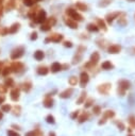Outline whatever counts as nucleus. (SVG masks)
I'll return each mask as SVG.
<instances>
[{"label": "nucleus", "mask_w": 135, "mask_h": 136, "mask_svg": "<svg viewBox=\"0 0 135 136\" xmlns=\"http://www.w3.org/2000/svg\"><path fill=\"white\" fill-rule=\"evenodd\" d=\"M102 87L99 88V91H102V92H104V91H108V89L110 88V85L109 84H104V85H101Z\"/></svg>", "instance_id": "29"}, {"label": "nucleus", "mask_w": 135, "mask_h": 136, "mask_svg": "<svg viewBox=\"0 0 135 136\" xmlns=\"http://www.w3.org/2000/svg\"><path fill=\"white\" fill-rule=\"evenodd\" d=\"M6 85H8V86H13V80L12 79H8V80H6Z\"/></svg>", "instance_id": "39"}, {"label": "nucleus", "mask_w": 135, "mask_h": 136, "mask_svg": "<svg viewBox=\"0 0 135 136\" xmlns=\"http://www.w3.org/2000/svg\"><path fill=\"white\" fill-rule=\"evenodd\" d=\"M1 2H2V0H0V3H1Z\"/></svg>", "instance_id": "50"}, {"label": "nucleus", "mask_w": 135, "mask_h": 136, "mask_svg": "<svg viewBox=\"0 0 135 136\" xmlns=\"http://www.w3.org/2000/svg\"><path fill=\"white\" fill-rule=\"evenodd\" d=\"M110 3H111V0H101V1L98 3V5H99V6H102V8H104V6H108Z\"/></svg>", "instance_id": "26"}, {"label": "nucleus", "mask_w": 135, "mask_h": 136, "mask_svg": "<svg viewBox=\"0 0 135 136\" xmlns=\"http://www.w3.org/2000/svg\"><path fill=\"white\" fill-rule=\"evenodd\" d=\"M37 38V33L36 32H33V33L31 34V39L32 41H34V39H36Z\"/></svg>", "instance_id": "41"}, {"label": "nucleus", "mask_w": 135, "mask_h": 136, "mask_svg": "<svg viewBox=\"0 0 135 136\" xmlns=\"http://www.w3.org/2000/svg\"><path fill=\"white\" fill-rule=\"evenodd\" d=\"M87 30L90 32H98L99 31V27L95 23H88L87 24Z\"/></svg>", "instance_id": "16"}, {"label": "nucleus", "mask_w": 135, "mask_h": 136, "mask_svg": "<svg viewBox=\"0 0 135 136\" xmlns=\"http://www.w3.org/2000/svg\"><path fill=\"white\" fill-rule=\"evenodd\" d=\"M35 21L36 23H44L45 21H46V19H47V16H46V12L44 10H41L40 12H38V14H37V16L35 17Z\"/></svg>", "instance_id": "5"}, {"label": "nucleus", "mask_w": 135, "mask_h": 136, "mask_svg": "<svg viewBox=\"0 0 135 136\" xmlns=\"http://www.w3.org/2000/svg\"><path fill=\"white\" fill-rule=\"evenodd\" d=\"M101 67L103 68V69H105V70H110V69H113V68H114L113 64H112L111 62H110V61H105L104 63H102Z\"/></svg>", "instance_id": "15"}, {"label": "nucleus", "mask_w": 135, "mask_h": 136, "mask_svg": "<svg viewBox=\"0 0 135 136\" xmlns=\"http://www.w3.org/2000/svg\"><path fill=\"white\" fill-rule=\"evenodd\" d=\"M1 118H2V114L0 113V119H1Z\"/></svg>", "instance_id": "48"}, {"label": "nucleus", "mask_w": 135, "mask_h": 136, "mask_svg": "<svg viewBox=\"0 0 135 136\" xmlns=\"http://www.w3.org/2000/svg\"><path fill=\"white\" fill-rule=\"evenodd\" d=\"M23 51H24V49H23L22 47H19V48L15 49V50H14V51L12 52V54H11V59H12V60L19 59L20 56H22Z\"/></svg>", "instance_id": "3"}, {"label": "nucleus", "mask_w": 135, "mask_h": 136, "mask_svg": "<svg viewBox=\"0 0 135 136\" xmlns=\"http://www.w3.org/2000/svg\"><path fill=\"white\" fill-rule=\"evenodd\" d=\"M63 35L62 34H58V33H54V34H52L50 35L49 37L46 38V43H49V42H53V43H60V42H62L63 41Z\"/></svg>", "instance_id": "2"}, {"label": "nucleus", "mask_w": 135, "mask_h": 136, "mask_svg": "<svg viewBox=\"0 0 135 136\" xmlns=\"http://www.w3.org/2000/svg\"><path fill=\"white\" fill-rule=\"evenodd\" d=\"M46 23H47L49 26H54V24L56 23V19H55V17H50V18H48V19H46Z\"/></svg>", "instance_id": "24"}, {"label": "nucleus", "mask_w": 135, "mask_h": 136, "mask_svg": "<svg viewBox=\"0 0 135 136\" xmlns=\"http://www.w3.org/2000/svg\"><path fill=\"white\" fill-rule=\"evenodd\" d=\"M87 117H88V116H87V115H85V114H84V115L81 116V118H80V120H79V121H80V122H83V121H85V120L87 119Z\"/></svg>", "instance_id": "38"}, {"label": "nucleus", "mask_w": 135, "mask_h": 136, "mask_svg": "<svg viewBox=\"0 0 135 136\" xmlns=\"http://www.w3.org/2000/svg\"><path fill=\"white\" fill-rule=\"evenodd\" d=\"M119 87L122 88L123 91H125V89H128V88L130 87V82H128V81H126V80L120 81V82H119Z\"/></svg>", "instance_id": "18"}, {"label": "nucleus", "mask_w": 135, "mask_h": 136, "mask_svg": "<svg viewBox=\"0 0 135 136\" xmlns=\"http://www.w3.org/2000/svg\"><path fill=\"white\" fill-rule=\"evenodd\" d=\"M66 15L69 17V18H72L76 21H82L83 20V16L77 12V10H74L72 8H68L66 9Z\"/></svg>", "instance_id": "1"}, {"label": "nucleus", "mask_w": 135, "mask_h": 136, "mask_svg": "<svg viewBox=\"0 0 135 136\" xmlns=\"http://www.w3.org/2000/svg\"><path fill=\"white\" fill-rule=\"evenodd\" d=\"M35 2H40V1H43V0H34Z\"/></svg>", "instance_id": "46"}, {"label": "nucleus", "mask_w": 135, "mask_h": 136, "mask_svg": "<svg viewBox=\"0 0 135 136\" xmlns=\"http://www.w3.org/2000/svg\"><path fill=\"white\" fill-rule=\"evenodd\" d=\"M88 80H90V78H88V74L86 72H82V73H81V81H80L81 87H84L85 85L87 84Z\"/></svg>", "instance_id": "9"}, {"label": "nucleus", "mask_w": 135, "mask_h": 136, "mask_svg": "<svg viewBox=\"0 0 135 136\" xmlns=\"http://www.w3.org/2000/svg\"><path fill=\"white\" fill-rule=\"evenodd\" d=\"M14 5H15V1H14V0H10V2L8 3V9L14 8Z\"/></svg>", "instance_id": "33"}, {"label": "nucleus", "mask_w": 135, "mask_h": 136, "mask_svg": "<svg viewBox=\"0 0 135 136\" xmlns=\"http://www.w3.org/2000/svg\"><path fill=\"white\" fill-rule=\"evenodd\" d=\"M64 46H65V47H68V48H71L72 47V43L71 42H65V43H64Z\"/></svg>", "instance_id": "37"}, {"label": "nucleus", "mask_w": 135, "mask_h": 136, "mask_svg": "<svg viewBox=\"0 0 135 136\" xmlns=\"http://www.w3.org/2000/svg\"><path fill=\"white\" fill-rule=\"evenodd\" d=\"M23 89L26 91H29L31 89V83H24L23 84Z\"/></svg>", "instance_id": "31"}, {"label": "nucleus", "mask_w": 135, "mask_h": 136, "mask_svg": "<svg viewBox=\"0 0 135 136\" xmlns=\"http://www.w3.org/2000/svg\"><path fill=\"white\" fill-rule=\"evenodd\" d=\"M99 59H100V55H99V53L98 52H94L93 54L90 55V64H97L98 63V61Z\"/></svg>", "instance_id": "11"}, {"label": "nucleus", "mask_w": 135, "mask_h": 136, "mask_svg": "<svg viewBox=\"0 0 135 136\" xmlns=\"http://www.w3.org/2000/svg\"><path fill=\"white\" fill-rule=\"evenodd\" d=\"M51 28H52V27H51V26H49V24H48V23L45 21V23L42 24V27H41V30H42V31H45V32H46V31H49V30L51 29Z\"/></svg>", "instance_id": "25"}, {"label": "nucleus", "mask_w": 135, "mask_h": 136, "mask_svg": "<svg viewBox=\"0 0 135 136\" xmlns=\"http://www.w3.org/2000/svg\"><path fill=\"white\" fill-rule=\"evenodd\" d=\"M121 47L119 45H112L109 47V53H112V54H116V53H119Z\"/></svg>", "instance_id": "7"}, {"label": "nucleus", "mask_w": 135, "mask_h": 136, "mask_svg": "<svg viewBox=\"0 0 135 136\" xmlns=\"http://www.w3.org/2000/svg\"><path fill=\"white\" fill-rule=\"evenodd\" d=\"M47 122H49V123H54V118H53V116L49 115V116L47 117Z\"/></svg>", "instance_id": "34"}, {"label": "nucleus", "mask_w": 135, "mask_h": 136, "mask_svg": "<svg viewBox=\"0 0 135 136\" xmlns=\"http://www.w3.org/2000/svg\"><path fill=\"white\" fill-rule=\"evenodd\" d=\"M19 28H20V23H14L13 26L10 28L9 32H10V33H12V34H14V33H16V32L19 30Z\"/></svg>", "instance_id": "17"}, {"label": "nucleus", "mask_w": 135, "mask_h": 136, "mask_svg": "<svg viewBox=\"0 0 135 136\" xmlns=\"http://www.w3.org/2000/svg\"><path fill=\"white\" fill-rule=\"evenodd\" d=\"M8 135L9 136H19V134H17V133H15V132H13V131H9Z\"/></svg>", "instance_id": "40"}, {"label": "nucleus", "mask_w": 135, "mask_h": 136, "mask_svg": "<svg viewBox=\"0 0 135 136\" xmlns=\"http://www.w3.org/2000/svg\"><path fill=\"white\" fill-rule=\"evenodd\" d=\"M99 112H100V107L96 106V107H95V113H96V114H99Z\"/></svg>", "instance_id": "42"}, {"label": "nucleus", "mask_w": 135, "mask_h": 136, "mask_svg": "<svg viewBox=\"0 0 135 136\" xmlns=\"http://www.w3.org/2000/svg\"><path fill=\"white\" fill-rule=\"evenodd\" d=\"M118 23L120 24V26H122V27L127 26L128 21H127V18H126V13L120 12V15L118 16Z\"/></svg>", "instance_id": "8"}, {"label": "nucleus", "mask_w": 135, "mask_h": 136, "mask_svg": "<svg viewBox=\"0 0 135 136\" xmlns=\"http://www.w3.org/2000/svg\"><path fill=\"white\" fill-rule=\"evenodd\" d=\"M65 23L66 26H68L69 28H71V29H77L78 28V23L76 20H73L72 18H65Z\"/></svg>", "instance_id": "6"}, {"label": "nucleus", "mask_w": 135, "mask_h": 136, "mask_svg": "<svg viewBox=\"0 0 135 136\" xmlns=\"http://www.w3.org/2000/svg\"><path fill=\"white\" fill-rule=\"evenodd\" d=\"M11 69H13L14 71H20V70H22L23 69V64L22 63H19V62H17V63H13V65L12 67H11Z\"/></svg>", "instance_id": "10"}, {"label": "nucleus", "mask_w": 135, "mask_h": 136, "mask_svg": "<svg viewBox=\"0 0 135 136\" xmlns=\"http://www.w3.org/2000/svg\"><path fill=\"white\" fill-rule=\"evenodd\" d=\"M35 3L34 0H23V4L26 6H32Z\"/></svg>", "instance_id": "27"}, {"label": "nucleus", "mask_w": 135, "mask_h": 136, "mask_svg": "<svg viewBox=\"0 0 135 136\" xmlns=\"http://www.w3.org/2000/svg\"><path fill=\"white\" fill-rule=\"evenodd\" d=\"M72 91H72V88L67 89V91H65L64 92H62V94L60 95V96H61V98H67V97H69V96L72 94Z\"/></svg>", "instance_id": "21"}, {"label": "nucleus", "mask_w": 135, "mask_h": 136, "mask_svg": "<svg viewBox=\"0 0 135 136\" xmlns=\"http://www.w3.org/2000/svg\"><path fill=\"white\" fill-rule=\"evenodd\" d=\"M120 15V12H113V13H109L108 15L105 16V20L106 23L112 24V23L114 21L115 18H118V16Z\"/></svg>", "instance_id": "4"}, {"label": "nucleus", "mask_w": 135, "mask_h": 136, "mask_svg": "<svg viewBox=\"0 0 135 136\" xmlns=\"http://www.w3.org/2000/svg\"><path fill=\"white\" fill-rule=\"evenodd\" d=\"M11 98H12L14 101H16V100L19 98V91L18 89H13V91H11Z\"/></svg>", "instance_id": "19"}, {"label": "nucleus", "mask_w": 135, "mask_h": 136, "mask_svg": "<svg viewBox=\"0 0 135 136\" xmlns=\"http://www.w3.org/2000/svg\"><path fill=\"white\" fill-rule=\"evenodd\" d=\"M129 1H132V2H135V0H129Z\"/></svg>", "instance_id": "49"}, {"label": "nucleus", "mask_w": 135, "mask_h": 136, "mask_svg": "<svg viewBox=\"0 0 135 136\" xmlns=\"http://www.w3.org/2000/svg\"><path fill=\"white\" fill-rule=\"evenodd\" d=\"M52 103H53L52 99H46L44 104H45V106H46V107H50V106H52Z\"/></svg>", "instance_id": "28"}, {"label": "nucleus", "mask_w": 135, "mask_h": 136, "mask_svg": "<svg viewBox=\"0 0 135 136\" xmlns=\"http://www.w3.org/2000/svg\"><path fill=\"white\" fill-rule=\"evenodd\" d=\"M37 9H38V8L32 9V10L30 11V12H29V13H28V16H29V17H30V18H31V19H34V18H35V17H36V16H35V14H36V12H37Z\"/></svg>", "instance_id": "23"}, {"label": "nucleus", "mask_w": 135, "mask_h": 136, "mask_svg": "<svg viewBox=\"0 0 135 136\" xmlns=\"http://www.w3.org/2000/svg\"><path fill=\"white\" fill-rule=\"evenodd\" d=\"M26 136H35V133L34 132H29V133H27Z\"/></svg>", "instance_id": "43"}, {"label": "nucleus", "mask_w": 135, "mask_h": 136, "mask_svg": "<svg viewBox=\"0 0 135 136\" xmlns=\"http://www.w3.org/2000/svg\"><path fill=\"white\" fill-rule=\"evenodd\" d=\"M69 84L70 85H76L77 84V78L76 77H70V79H69Z\"/></svg>", "instance_id": "30"}, {"label": "nucleus", "mask_w": 135, "mask_h": 136, "mask_svg": "<svg viewBox=\"0 0 135 136\" xmlns=\"http://www.w3.org/2000/svg\"><path fill=\"white\" fill-rule=\"evenodd\" d=\"M61 69H62V65L60 63H58V62L53 63L51 65V70L53 71V72H58V71H60Z\"/></svg>", "instance_id": "13"}, {"label": "nucleus", "mask_w": 135, "mask_h": 136, "mask_svg": "<svg viewBox=\"0 0 135 136\" xmlns=\"http://www.w3.org/2000/svg\"><path fill=\"white\" fill-rule=\"evenodd\" d=\"M78 116V112H76V113H73L72 115H71V118H76Z\"/></svg>", "instance_id": "44"}, {"label": "nucleus", "mask_w": 135, "mask_h": 136, "mask_svg": "<svg viewBox=\"0 0 135 136\" xmlns=\"http://www.w3.org/2000/svg\"><path fill=\"white\" fill-rule=\"evenodd\" d=\"M97 26H98L99 28H101V29H103L104 31L106 30V26H105L104 20H102V19H97Z\"/></svg>", "instance_id": "22"}, {"label": "nucleus", "mask_w": 135, "mask_h": 136, "mask_svg": "<svg viewBox=\"0 0 135 136\" xmlns=\"http://www.w3.org/2000/svg\"><path fill=\"white\" fill-rule=\"evenodd\" d=\"M10 110H11V106L10 105H3L2 106V111H3V112H9Z\"/></svg>", "instance_id": "36"}, {"label": "nucleus", "mask_w": 135, "mask_h": 136, "mask_svg": "<svg viewBox=\"0 0 135 136\" xmlns=\"http://www.w3.org/2000/svg\"><path fill=\"white\" fill-rule=\"evenodd\" d=\"M11 72V68L10 67H6V68H4V70H3V76H8V74Z\"/></svg>", "instance_id": "32"}, {"label": "nucleus", "mask_w": 135, "mask_h": 136, "mask_svg": "<svg viewBox=\"0 0 135 136\" xmlns=\"http://www.w3.org/2000/svg\"><path fill=\"white\" fill-rule=\"evenodd\" d=\"M44 56H45V53H44V51H42V50H37V51L34 53V58L37 61L43 60L44 59Z\"/></svg>", "instance_id": "14"}, {"label": "nucleus", "mask_w": 135, "mask_h": 136, "mask_svg": "<svg viewBox=\"0 0 135 136\" xmlns=\"http://www.w3.org/2000/svg\"><path fill=\"white\" fill-rule=\"evenodd\" d=\"M134 17H135V15H134Z\"/></svg>", "instance_id": "52"}, {"label": "nucleus", "mask_w": 135, "mask_h": 136, "mask_svg": "<svg viewBox=\"0 0 135 136\" xmlns=\"http://www.w3.org/2000/svg\"><path fill=\"white\" fill-rule=\"evenodd\" d=\"M85 95H86V94H85V92H83V94H82V96H81V98H80L79 100H78V104H81V103L83 102V100H84Z\"/></svg>", "instance_id": "35"}, {"label": "nucleus", "mask_w": 135, "mask_h": 136, "mask_svg": "<svg viewBox=\"0 0 135 136\" xmlns=\"http://www.w3.org/2000/svg\"><path fill=\"white\" fill-rule=\"evenodd\" d=\"M130 136H132V135H130Z\"/></svg>", "instance_id": "51"}, {"label": "nucleus", "mask_w": 135, "mask_h": 136, "mask_svg": "<svg viewBox=\"0 0 135 136\" xmlns=\"http://www.w3.org/2000/svg\"><path fill=\"white\" fill-rule=\"evenodd\" d=\"M76 8H77V10L82 11V12H85V11H87L88 6L85 4V3H83V2H77L76 3Z\"/></svg>", "instance_id": "12"}, {"label": "nucleus", "mask_w": 135, "mask_h": 136, "mask_svg": "<svg viewBox=\"0 0 135 136\" xmlns=\"http://www.w3.org/2000/svg\"><path fill=\"white\" fill-rule=\"evenodd\" d=\"M4 101V97H0V103H2Z\"/></svg>", "instance_id": "45"}, {"label": "nucleus", "mask_w": 135, "mask_h": 136, "mask_svg": "<svg viewBox=\"0 0 135 136\" xmlns=\"http://www.w3.org/2000/svg\"><path fill=\"white\" fill-rule=\"evenodd\" d=\"M50 136H55V135H54V133H51V134H50Z\"/></svg>", "instance_id": "47"}, {"label": "nucleus", "mask_w": 135, "mask_h": 136, "mask_svg": "<svg viewBox=\"0 0 135 136\" xmlns=\"http://www.w3.org/2000/svg\"><path fill=\"white\" fill-rule=\"evenodd\" d=\"M37 73H38V74H41V76H45V74H47V73H48V68H47V67H45V66H43V67H38V69H37Z\"/></svg>", "instance_id": "20"}]
</instances>
